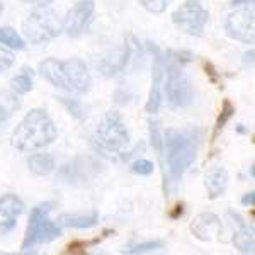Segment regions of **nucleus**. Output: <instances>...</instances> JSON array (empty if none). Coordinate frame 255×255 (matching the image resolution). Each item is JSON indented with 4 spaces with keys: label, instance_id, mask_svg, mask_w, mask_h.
<instances>
[{
    "label": "nucleus",
    "instance_id": "1",
    "mask_svg": "<svg viewBox=\"0 0 255 255\" xmlns=\"http://www.w3.org/2000/svg\"><path fill=\"white\" fill-rule=\"evenodd\" d=\"M201 141H203V131L197 128H186V129L168 128L165 131L162 155H165L163 157V165L167 167L165 174L168 172V179L172 182H179L187 168L194 163Z\"/></svg>",
    "mask_w": 255,
    "mask_h": 255
},
{
    "label": "nucleus",
    "instance_id": "2",
    "mask_svg": "<svg viewBox=\"0 0 255 255\" xmlns=\"http://www.w3.org/2000/svg\"><path fill=\"white\" fill-rule=\"evenodd\" d=\"M58 138L53 119L44 109H31L22 121L12 131L10 143L19 151H36L41 148L51 145Z\"/></svg>",
    "mask_w": 255,
    "mask_h": 255
},
{
    "label": "nucleus",
    "instance_id": "3",
    "mask_svg": "<svg viewBox=\"0 0 255 255\" xmlns=\"http://www.w3.org/2000/svg\"><path fill=\"white\" fill-rule=\"evenodd\" d=\"M39 73L53 87L70 94H85L90 89V73L84 60L48 58L41 61Z\"/></svg>",
    "mask_w": 255,
    "mask_h": 255
},
{
    "label": "nucleus",
    "instance_id": "4",
    "mask_svg": "<svg viewBox=\"0 0 255 255\" xmlns=\"http://www.w3.org/2000/svg\"><path fill=\"white\" fill-rule=\"evenodd\" d=\"M92 145L101 155L109 158H126V148L129 145V133L118 111H108L104 119L97 125Z\"/></svg>",
    "mask_w": 255,
    "mask_h": 255
},
{
    "label": "nucleus",
    "instance_id": "5",
    "mask_svg": "<svg viewBox=\"0 0 255 255\" xmlns=\"http://www.w3.org/2000/svg\"><path fill=\"white\" fill-rule=\"evenodd\" d=\"M163 68L167 70V82L163 84V90L168 106L174 109L191 106L196 99V89L184 72V65L177 61L170 51H167V58H163Z\"/></svg>",
    "mask_w": 255,
    "mask_h": 255
},
{
    "label": "nucleus",
    "instance_id": "6",
    "mask_svg": "<svg viewBox=\"0 0 255 255\" xmlns=\"http://www.w3.org/2000/svg\"><path fill=\"white\" fill-rule=\"evenodd\" d=\"M51 208L53 203H41L31 209L27 228L26 233H24L22 245H20V249L24 252H29L34 247L41 244H48V242H53L61 237V233H63L61 226L55 223V221H51V218H49Z\"/></svg>",
    "mask_w": 255,
    "mask_h": 255
},
{
    "label": "nucleus",
    "instance_id": "7",
    "mask_svg": "<svg viewBox=\"0 0 255 255\" xmlns=\"http://www.w3.org/2000/svg\"><path fill=\"white\" fill-rule=\"evenodd\" d=\"M63 32L60 15L49 7H38L24 19L22 34L31 44H46Z\"/></svg>",
    "mask_w": 255,
    "mask_h": 255
},
{
    "label": "nucleus",
    "instance_id": "8",
    "mask_svg": "<svg viewBox=\"0 0 255 255\" xmlns=\"http://www.w3.org/2000/svg\"><path fill=\"white\" fill-rule=\"evenodd\" d=\"M209 20V12L201 5L199 0H186L172 12V22L189 36H203Z\"/></svg>",
    "mask_w": 255,
    "mask_h": 255
},
{
    "label": "nucleus",
    "instance_id": "9",
    "mask_svg": "<svg viewBox=\"0 0 255 255\" xmlns=\"http://www.w3.org/2000/svg\"><path fill=\"white\" fill-rule=\"evenodd\" d=\"M225 31L232 39L244 44H254L255 41V14L252 7L238 9L226 17Z\"/></svg>",
    "mask_w": 255,
    "mask_h": 255
},
{
    "label": "nucleus",
    "instance_id": "10",
    "mask_svg": "<svg viewBox=\"0 0 255 255\" xmlns=\"http://www.w3.org/2000/svg\"><path fill=\"white\" fill-rule=\"evenodd\" d=\"M96 12V2L94 0H79L75 5L70 9L65 17L61 19L63 32L70 38H79L89 29L90 22L94 20Z\"/></svg>",
    "mask_w": 255,
    "mask_h": 255
},
{
    "label": "nucleus",
    "instance_id": "11",
    "mask_svg": "<svg viewBox=\"0 0 255 255\" xmlns=\"http://www.w3.org/2000/svg\"><path fill=\"white\" fill-rule=\"evenodd\" d=\"M148 49L153 55V67H151V87L150 94H148V101L145 104V113L155 114L158 113L160 104H162V96H163V55L160 51V48L155 43H148Z\"/></svg>",
    "mask_w": 255,
    "mask_h": 255
},
{
    "label": "nucleus",
    "instance_id": "12",
    "mask_svg": "<svg viewBox=\"0 0 255 255\" xmlns=\"http://www.w3.org/2000/svg\"><path fill=\"white\" fill-rule=\"evenodd\" d=\"M101 172V163L92 157H77L73 162L61 168V175L73 186H84L97 177Z\"/></svg>",
    "mask_w": 255,
    "mask_h": 255
},
{
    "label": "nucleus",
    "instance_id": "13",
    "mask_svg": "<svg viewBox=\"0 0 255 255\" xmlns=\"http://www.w3.org/2000/svg\"><path fill=\"white\" fill-rule=\"evenodd\" d=\"M191 232L201 242H215L223 238V223L215 213H199L191 223Z\"/></svg>",
    "mask_w": 255,
    "mask_h": 255
},
{
    "label": "nucleus",
    "instance_id": "14",
    "mask_svg": "<svg viewBox=\"0 0 255 255\" xmlns=\"http://www.w3.org/2000/svg\"><path fill=\"white\" fill-rule=\"evenodd\" d=\"M24 206L22 199L15 194L0 196V235H7L17 225V218L22 215Z\"/></svg>",
    "mask_w": 255,
    "mask_h": 255
},
{
    "label": "nucleus",
    "instance_id": "15",
    "mask_svg": "<svg viewBox=\"0 0 255 255\" xmlns=\"http://www.w3.org/2000/svg\"><path fill=\"white\" fill-rule=\"evenodd\" d=\"M228 220L233 226V245L242 254H252L255 240H254V230L249 223L235 211H228Z\"/></svg>",
    "mask_w": 255,
    "mask_h": 255
},
{
    "label": "nucleus",
    "instance_id": "16",
    "mask_svg": "<svg viewBox=\"0 0 255 255\" xmlns=\"http://www.w3.org/2000/svg\"><path fill=\"white\" fill-rule=\"evenodd\" d=\"M228 170L225 167H215L204 175V189L208 192L209 199H218L225 194L228 187Z\"/></svg>",
    "mask_w": 255,
    "mask_h": 255
},
{
    "label": "nucleus",
    "instance_id": "17",
    "mask_svg": "<svg viewBox=\"0 0 255 255\" xmlns=\"http://www.w3.org/2000/svg\"><path fill=\"white\" fill-rule=\"evenodd\" d=\"M128 61H129V44L126 43L125 46L119 48L114 55L104 56L101 61H97V68L101 70L106 77H113L126 68Z\"/></svg>",
    "mask_w": 255,
    "mask_h": 255
},
{
    "label": "nucleus",
    "instance_id": "18",
    "mask_svg": "<svg viewBox=\"0 0 255 255\" xmlns=\"http://www.w3.org/2000/svg\"><path fill=\"white\" fill-rule=\"evenodd\" d=\"M56 221L61 228L87 230L99 223V213H65V215H60Z\"/></svg>",
    "mask_w": 255,
    "mask_h": 255
},
{
    "label": "nucleus",
    "instance_id": "19",
    "mask_svg": "<svg viewBox=\"0 0 255 255\" xmlns=\"http://www.w3.org/2000/svg\"><path fill=\"white\" fill-rule=\"evenodd\" d=\"M20 108L19 96L12 90H0V125L14 116Z\"/></svg>",
    "mask_w": 255,
    "mask_h": 255
},
{
    "label": "nucleus",
    "instance_id": "20",
    "mask_svg": "<svg viewBox=\"0 0 255 255\" xmlns=\"http://www.w3.org/2000/svg\"><path fill=\"white\" fill-rule=\"evenodd\" d=\"M27 165H29V170L34 175L44 177L55 170V158L49 153H34L27 160Z\"/></svg>",
    "mask_w": 255,
    "mask_h": 255
},
{
    "label": "nucleus",
    "instance_id": "21",
    "mask_svg": "<svg viewBox=\"0 0 255 255\" xmlns=\"http://www.w3.org/2000/svg\"><path fill=\"white\" fill-rule=\"evenodd\" d=\"M0 44L9 49H19V51L26 48V41L14 27H0Z\"/></svg>",
    "mask_w": 255,
    "mask_h": 255
},
{
    "label": "nucleus",
    "instance_id": "22",
    "mask_svg": "<svg viewBox=\"0 0 255 255\" xmlns=\"http://www.w3.org/2000/svg\"><path fill=\"white\" fill-rule=\"evenodd\" d=\"M10 90L17 96H24V94L32 90V73L29 68H22L19 75H15L10 80Z\"/></svg>",
    "mask_w": 255,
    "mask_h": 255
},
{
    "label": "nucleus",
    "instance_id": "23",
    "mask_svg": "<svg viewBox=\"0 0 255 255\" xmlns=\"http://www.w3.org/2000/svg\"><path fill=\"white\" fill-rule=\"evenodd\" d=\"M233 114H235V106L232 104V101H228V99H226V101L223 102V108H221L220 116H218V119H216L215 133H213L211 139H216V136L220 134V131L226 126V123L233 118Z\"/></svg>",
    "mask_w": 255,
    "mask_h": 255
},
{
    "label": "nucleus",
    "instance_id": "24",
    "mask_svg": "<svg viewBox=\"0 0 255 255\" xmlns=\"http://www.w3.org/2000/svg\"><path fill=\"white\" fill-rule=\"evenodd\" d=\"M58 101L61 104L65 106V109L70 113V116H73L75 119H79V121H84L85 116H87V113H85L84 106L80 104L77 99H68V97H58Z\"/></svg>",
    "mask_w": 255,
    "mask_h": 255
},
{
    "label": "nucleus",
    "instance_id": "25",
    "mask_svg": "<svg viewBox=\"0 0 255 255\" xmlns=\"http://www.w3.org/2000/svg\"><path fill=\"white\" fill-rule=\"evenodd\" d=\"M163 249V242L162 240H150V242H143V244L133 245L128 250H125L126 254H150V252H157V250Z\"/></svg>",
    "mask_w": 255,
    "mask_h": 255
},
{
    "label": "nucleus",
    "instance_id": "26",
    "mask_svg": "<svg viewBox=\"0 0 255 255\" xmlns=\"http://www.w3.org/2000/svg\"><path fill=\"white\" fill-rule=\"evenodd\" d=\"M139 3L150 14H163L172 3V0H139Z\"/></svg>",
    "mask_w": 255,
    "mask_h": 255
},
{
    "label": "nucleus",
    "instance_id": "27",
    "mask_svg": "<svg viewBox=\"0 0 255 255\" xmlns=\"http://www.w3.org/2000/svg\"><path fill=\"white\" fill-rule=\"evenodd\" d=\"M155 170V165L150 162V160H145V158H139L136 162H133V165H131V172L136 175H151Z\"/></svg>",
    "mask_w": 255,
    "mask_h": 255
},
{
    "label": "nucleus",
    "instance_id": "28",
    "mask_svg": "<svg viewBox=\"0 0 255 255\" xmlns=\"http://www.w3.org/2000/svg\"><path fill=\"white\" fill-rule=\"evenodd\" d=\"M15 61V55L14 51H10L9 48L5 46H0V75L5 73Z\"/></svg>",
    "mask_w": 255,
    "mask_h": 255
},
{
    "label": "nucleus",
    "instance_id": "29",
    "mask_svg": "<svg viewBox=\"0 0 255 255\" xmlns=\"http://www.w3.org/2000/svg\"><path fill=\"white\" fill-rule=\"evenodd\" d=\"M150 139H151V146L155 148L158 155H162V148H163V136L160 134L158 129V123H150Z\"/></svg>",
    "mask_w": 255,
    "mask_h": 255
},
{
    "label": "nucleus",
    "instance_id": "30",
    "mask_svg": "<svg viewBox=\"0 0 255 255\" xmlns=\"http://www.w3.org/2000/svg\"><path fill=\"white\" fill-rule=\"evenodd\" d=\"M242 204H244V206H254L255 204V192L254 191L247 192V194L242 197Z\"/></svg>",
    "mask_w": 255,
    "mask_h": 255
},
{
    "label": "nucleus",
    "instance_id": "31",
    "mask_svg": "<svg viewBox=\"0 0 255 255\" xmlns=\"http://www.w3.org/2000/svg\"><path fill=\"white\" fill-rule=\"evenodd\" d=\"M22 2L34 3L36 7H48V5H51L53 2H56V0H22Z\"/></svg>",
    "mask_w": 255,
    "mask_h": 255
},
{
    "label": "nucleus",
    "instance_id": "32",
    "mask_svg": "<svg viewBox=\"0 0 255 255\" xmlns=\"http://www.w3.org/2000/svg\"><path fill=\"white\" fill-rule=\"evenodd\" d=\"M247 3H254V0H232V5H233V7L247 5Z\"/></svg>",
    "mask_w": 255,
    "mask_h": 255
},
{
    "label": "nucleus",
    "instance_id": "33",
    "mask_svg": "<svg viewBox=\"0 0 255 255\" xmlns=\"http://www.w3.org/2000/svg\"><path fill=\"white\" fill-rule=\"evenodd\" d=\"M2 9H3V7H2V3H0V12H2Z\"/></svg>",
    "mask_w": 255,
    "mask_h": 255
}]
</instances>
